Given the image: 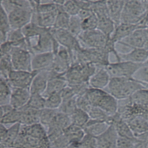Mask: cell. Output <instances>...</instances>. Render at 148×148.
<instances>
[{"label": "cell", "mask_w": 148, "mask_h": 148, "mask_svg": "<svg viewBox=\"0 0 148 148\" xmlns=\"http://www.w3.org/2000/svg\"><path fill=\"white\" fill-rule=\"evenodd\" d=\"M142 83L132 77H112L108 92L117 100L127 99L138 90L146 88Z\"/></svg>", "instance_id": "obj_1"}, {"label": "cell", "mask_w": 148, "mask_h": 148, "mask_svg": "<svg viewBox=\"0 0 148 148\" xmlns=\"http://www.w3.org/2000/svg\"><path fill=\"white\" fill-rule=\"evenodd\" d=\"M84 95L92 106L98 107L111 116L117 112L118 100L108 91L102 89L90 88L86 90Z\"/></svg>", "instance_id": "obj_2"}, {"label": "cell", "mask_w": 148, "mask_h": 148, "mask_svg": "<svg viewBox=\"0 0 148 148\" xmlns=\"http://www.w3.org/2000/svg\"><path fill=\"white\" fill-rule=\"evenodd\" d=\"M148 10L147 2L141 0H125L121 22L138 24Z\"/></svg>", "instance_id": "obj_3"}, {"label": "cell", "mask_w": 148, "mask_h": 148, "mask_svg": "<svg viewBox=\"0 0 148 148\" xmlns=\"http://www.w3.org/2000/svg\"><path fill=\"white\" fill-rule=\"evenodd\" d=\"M30 51L32 54L56 52L60 45L54 39L50 29H46L39 35L27 39Z\"/></svg>", "instance_id": "obj_4"}, {"label": "cell", "mask_w": 148, "mask_h": 148, "mask_svg": "<svg viewBox=\"0 0 148 148\" xmlns=\"http://www.w3.org/2000/svg\"><path fill=\"white\" fill-rule=\"evenodd\" d=\"M110 38L97 28L83 31L77 37L82 47L88 49H105Z\"/></svg>", "instance_id": "obj_5"}, {"label": "cell", "mask_w": 148, "mask_h": 148, "mask_svg": "<svg viewBox=\"0 0 148 148\" xmlns=\"http://www.w3.org/2000/svg\"><path fill=\"white\" fill-rule=\"evenodd\" d=\"M143 64H136L130 61H119L109 63L105 67L112 77H132L134 73Z\"/></svg>", "instance_id": "obj_6"}, {"label": "cell", "mask_w": 148, "mask_h": 148, "mask_svg": "<svg viewBox=\"0 0 148 148\" xmlns=\"http://www.w3.org/2000/svg\"><path fill=\"white\" fill-rule=\"evenodd\" d=\"M32 53L27 49L13 47L10 53L14 70L31 71Z\"/></svg>", "instance_id": "obj_7"}, {"label": "cell", "mask_w": 148, "mask_h": 148, "mask_svg": "<svg viewBox=\"0 0 148 148\" xmlns=\"http://www.w3.org/2000/svg\"><path fill=\"white\" fill-rule=\"evenodd\" d=\"M54 39L60 45L71 51H77L82 47L77 37L72 34L67 29H50Z\"/></svg>", "instance_id": "obj_8"}, {"label": "cell", "mask_w": 148, "mask_h": 148, "mask_svg": "<svg viewBox=\"0 0 148 148\" xmlns=\"http://www.w3.org/2000/svg\"><path fill=\"white\" fill-rule=\"evenodd\" d=\"M32 14V8H20L9 13L8 16L11 29H22L31 21Z\"/></svg>", "instance_id": "obj_9"}, {"label": "cell", "mask_w": 148, "mask_h": 148, "mask_svg": "<svg viewBox=\"0 0 148 148\" xmlns=\"http://www.w3.org/2000/svg\"><path fill=\"white\" fill-rule=\"evenodd\" d=\"M148 36V28L138 27L118 43L134 48H144Z\"/></svg>", "instance_id": "obj_10"}, {"label": "cell", "mask_w": 148, "mask_h": 148, "mask_svg": "<svg viewBox=\"0 0 148 148\" xmlns=\"http://www.w3.org/2000/svg\"><path fill=\"white\" fill-rule=\"evenodd\" d=\"M54 58L53 52L34 54L31 60V71L38 72L51 69Z\"/></svg>", "instance_id": "obj_11"}, {"label": "cell", "mask_w": 148, "mask_h": 148, "mask_svg": "<svg viewBox=\"0 0 148 148\" xmlns=\"http://www.w3.org/2000/svg\"><path fill=\"white\" fill-rule=\"evenodd\" d=\"M35 72L32 71L13 70L9 74L7 80L15 88H27L29 86Z\"/></svg>", "instance_id": "obj_12"}, {"label": "cell", "mask_w": 148, "mask_h": 148, "mask_svg": "<svg viewBox=\"0 0 148 148\" xmlns=\"http://www.w3.org/2000/svg\"><path fill=\"white\" fill-rule=\"evenodd\" d=\"M118 135L114 125L111 124L101 135L95 138L97 148H117Z\"/></svg>", "instance_id": "obj_13"}, {"label": "cell", "mask_w": 148, "mask_h": 148, "mask_svg": "<svg viewBox=\"0 0 148 148\" xmlns=\"http://www.w3.org/2000/svg\"><path fill=\"white\" fill-rule=\"evenodd\" d=\"M119 61H130L136 64H143L148 60V50L145 48H134L125 53H117Z\"/></svg>", "instance_id": "obj_14"}, {"label": "cell", "mask_w": 148, "mask_h": 148, "mask_svg": "<svg viewBox=\"0 0 148 148\" xmlns=\"http://www.w3.org/2000/svg\"><path fill=\"white\" fill-rule=\"evenodd\" d=\"M58 11L39 12L33 9L31 22L43 28L50 29L54 27L56 16Z\"/></svg>", "instance_id": "obj_15"}, {"label": "cell", "mask_w": 148, "mask_h": 148, "mask_svg": "<svg viewBox=\"0 0 148 148\" xmlns=\"http://www.w3.org/2000/svg\"><path fill=\"white\" fill-rule=\"evenodd\" d=\"M127 100L128 102L125 104L121 106L119 105L117 110V113L119 114L121 118L127 122L135 116H142L147 109L130 102L128 99H127Z\"/></svg>", "instance_id": "obj_16"}, {"label": "cell", "mask_w": 148, "mask_h": 148, "mask_svg": "<svg viewBox=\"0 0 148 148\" xmlns=\"http://www.w3.org/2000/svg\"><path fill=\"white\" fill-rule=\"evenodd\" d=\"M110 78L111 76L105 67L101 66L90 77L88 83L91 88L103 90L107 87Z\"/></svg>", "instance_id": "obj_17"}, {"label": "cell", "mask_w": 148, "mask_h": 148, "mask_svg": "<svg viewBox=\"0 0 148 148\" xmlns=\"http://www.w3.org/2000/svg\"><path fill=\"white\" fill-rule=\"evenodd\" d=\"M50 77V70L35 72L32 80L30 90L32 93H39L46 89Z\"/></svg>", "instance_id": "obj_18"}, {"label": "cell", "mask_w": 148, "mask_h": 148, "mask_svg": "<svg viewBox=\"0 0 148 148\" xmlns=\"http://www.w3.org/2000/svg\"><path fill=\"white\" fill-rule=\"evenodd\" d=\"M138 27L137 24L120 22L116 25L114 30L110 36V39L115 43H119L130 35Z\"/></svg>", "instance_id": "obj_19"}, {"label": "cell", "mask_w": 148, "mask_h": 148, "mask_svg": "<svg viewBox=\"0 0 148 148\" xmlns=\"http://www.w3.org/2000/svg\"><path fill=\"white\" fill-rule=\"evenodd\" d=\"M111 124L114 125L119 136L128 138H135L127 122L121 118L117 112L112 116Z\"/></svg>", "instance_id": "obj_20"}, {"label": "cell", "mask_w": 148, "mask_h": 148, "mask_svg": "<svg viewBox=\"0 0 148 148\" xmlns=\"http://www.w3.org/2000/svg\"><path fill=\"white\" fill-rule=\"evenodd\" d=\"M127 123L136 138L148 132V121L142 115L134 117Z\"/></svg>", "instance_id": "obj_21"}, {"label": "cell", "mask_w": 148, "mask_h": 148, "mask_svg": "<svg viewBox=\"0 0 148 148\" xmlns=\"http://www.w3.org/2000/svg\"><path fill=\"white\" fill-rule=\"evenodd\" d=\"M107 5L110 17L116 25L121 22V13L125 0H105Z\"/></svg>", "instance_id": "obj_22"}, {"label": "cell", "mask_w": 148, "mask_h": 148, "mask_svg": "<svg viewBox=\"0 0 148 148\" xmlns=\"http://www.w3.org/2000/svg\"><path fill=\"white\" fill-rule=\"evenodd\" d=\"M6 37L7 41L9 42L13 47L23 48L29 50L27 39L24 35L21 29H11L7 33Z\"/></svg>", "instance_id": "obj_23"}, {"label": "cell", "mask_w": 148, "mask_h": 148, "mask_svg": "<svg viewBox=\"0 0 148 148\" xmlns=\"http://www.w3.org/2000/svg\"><path fill=\"white\" fill-rule=\"evenodd\" d=\"M110 124L106 121L95 120H88L85 125V131L88 135L95 138L103 134Z\"/></svg>", "instance_id": "obj_24"}, {"label": "cell", "mask_w": 148, "mask_h": 148, "mask_svg": "<svg viewBox=\"0 0 148 148\" xmlns=\"http://www.w3.org/2000/svg\"><path fill=\"white\" fill-rule=\"evenodd\" d=\"M1 6L8 14L14 10L20 8H33L32 2L28 0H2Z\"/></svg>", "instance_id": "obj_25"}, {"label": "cell", "mask_w": 148, "mask_h": 148, "mask_svg": "<svg viewBox=\"0 0 148 148\" xmlns=\"http://www.w3.org/2000/svg\"><path fill=\"white\" fill-rule=\"evenodd\" d=\"M98 23L97 29L103 32L108 37H110L116 27V24L109 17V16H103L98 17Z\"/></svg>", "instance_id": "obj_26"}, {"label": "cell", "mask_w": 148, "mask_h": 148, "mask_svg": "<svg viewBox=\"0 0 148 148\" xmlns=\"http://www.w3.org/2000/svg\"><path fill=\"white\" fill-rule=\"evenodd\" d=\"M128 100L132 103L148 109V89L144 88L138 90Z\"/></svg>", "instance_id": "obj_27"}, {"label": "cell", "mask_w": 148, "mask_h": 148, "mask_svg": "<svg viewBox=\"0 0 148 148\" xmlns=\"http://www.w3.org/2000/svg\"><path fill=\"white\" fill-rule=\"evenodd\" d=\"M21 29L26 39H28L39 35L45 30L49 29L43 28L39 25L31 21Z\"/></svg>", "instance_id": "obj_28"}, {"label": "cell", "mask_w": 148, "mask_h": 148, "mask_svg": "<svg viewBox=\"0 0 148 148\" xmlns=\"http://www.w3.org/2000/svg\"><path fill=\"white\" fill-rule=\"evenodd\" d=\"M90 118L92 120L104 121L111 124L112 116L108 114L106 112L97 106H91V109L88 112Z\"/></svg>", "instance_id": "obj_29"}, {"label": "cell", "mask_w": 148, "mask_h": 148, "mask_svg": "<svg viewBox=\"0 0 148 148\" xmlns=\"http://www.w3.org/2000/svg\"><path fill=\"white\" fill-rule=\"evenodd\" d=\"M13 70L10 54L0 57V76L7 79Z\"/></svg>", "instance_id": "obj_30"}, {"label": "cell", "mask_w": 148, "mask_h": 148, "mask_svg": "<svg viewBox=\"0 0 148 148\" xmlns=\"http://www.w3.org/2000/svg\"><path fill=\"white\" fill-rule=\"evenodd\" d=\"M67 29L76 37L83 32L81 19L77 15L71 16Z\"/></svg>", "instance_id": "obj_31"}, {"label": "cell", "mask_w": 148, "mask_h": 148, "mask_svg": "<svg viewBox=\"0 0 148 148\" xmlns=\"http://www.w3.org/2000/svg\"><path fill=\"white\" fill-rule=\"evenodd\" d=\"M82 27L83 31H88L97 28L98 19L97 15L93 12L87 16L81 19Z\"/></svg>", "instance_id": "obj_32"}, {"label": "cell", "mask_w": 148, "mask_h": 148, "mask_svg": "<svg viewBox=\"0 0 148 148\" xmlns=\"http://www.w3.org/2000/svg\"><path fill=\"white\" fill-rule=\"evenodd\" d=\"M71 16L65 13L61 8L56 16L54 27L57 29H67Z\"/></svg>", "instance_id": "obj_33"}, {"label": "cell", "mask_w": 148, "mask_h": 148, "mask_svg": "<svg viewBox=\"0 0 148 148\" xmlns=\"http://www.w3.org/2000/svg\"><path fill=\"white\" fill-rule=\"evenodd\" d=\"M91 9L97 15V17L103 16H109L107 5L105 0H101L92 3Z\"/></svg>", "instance_id": "obj_34"}, {"label": "cell", "mask_w": 148, "mask_h": 148, "mask_svg": "<svg viewBox=\"0 0 148 148\" xmlns=\"http://www.w3.org/2000/svg\"><path fill=\"white\" fill-rule=\"evenodd\" d=\"M62 9L70 16H77L81 9L74 0H67L62 6Z\"/></svg>", "instance_id": "obj_35"}, {"label": "cell", "mask_w": 148, "mask_h": 148, "mask_svg": "<svg viewBox=\"0 0 148 148\" xmlns=\"http://www.w3.org/2000/svg\"><path fill=\"white\" fill-rule=\"evenodd\" d=\"M11 29L8 13L0 6V32L6 34Z\"/></svg>", "instance_id": "obj_36"}, {"label": "cell", "mask_w": 148, "mask_h": 148, "mask_svg": "<svg viewBox=\"0 0 148 148\" xmlns=\"http://www.w3.org/2000/svg\"><path fill=\"white\" fill-rule=\"evenodd\" d=\"M134 79L148 84V64L145 63L140 67L132 76Z\"/></svg>", "instance_id": "obj_37"}, {"label": "cell", "mask_w": 148, "mask_h": 148, "mask_svg": "<svg viewBox=\"0 0 148 148\" xmlns=\"http://www.w3.org/2000/svg\"><path fill=\"white\" fill-rule=\"evenodd\" d=\"M137 139L119 136L117 141V148H134Z\"/></svg>", "instance_id": "obj_38"}, {"label": "cell", "mask_w": 148, "mask_h": 148, "mask_svg": "<svg viewBox=\"0 0 148 148\" xmlns=\"http://www.w3.org/2000/svg\"><path fill=\"white\" fill-rule=\"evenodd\" d=\"M134 148H148V143L138 140Z\"/></svg>", "instance_id": "obj_39"}, {"label": "cell", "mask_w": 148, "mask_h": 148, "mask_svg": "<svg viewBox=\"0 0 148 148\" xmlns=\"http://www.w3.org/2000/svg\"><path fill=\"white\" fill-rule=\"evenodd\" d=\"M7 40L6 34L0 32V44L6 42Z\"/></svg>", "instance_id": "obj_40"}, {"label": "cell", "mask_w": 148, "mask_h": 148, "mask_svg": "<svg viewBox=\"0 0 148 148\" xmlns=\"http://www.w3.org/2000/svg\"><path fill=\"white\" fill-rule=\"evenodd\" d=\"M31 2H32V5H33V8L34 6H35L37 5H39L40 3V0H30Z\"/></svg>", "instance_id": "obj_41"}, {"label": "cell", "mask_w": 148, "mask_h": 148, "mask_svg": "<svg viewBox=\"0 0 148 148\" xmlns=\"http://www.w3.org/2000/svg\"><path fill=\"white\" fill-rule=\"evenodd\" d=\"M147 121H148V109L145 111V112L142 115Z\"/></svg>", "instance_id": "obj_42"}, {"label": "cell", "mask_w": 148, "mask_h": 148, "mask_svg": "<svg viewBox=\"0 0 148 148\" xmlns=\"http://www.w3.org/2000/svg\"><path fill=\"white\" fill-rule=\"evenodd\" d=\"M145 49H146V50H148V36H147V42H146V43L145 45V46L144 47Z\"/></svg>", "instance_id": "obj_43"}, {"label": "cell", "mask_w": 148, "mask_h": 148, "mask_svg": "<svg viewBox=\"0 0 148 148\" xmlns=\"http://www.w3.org/2000/svg\"><path fill=\"white\" fill-rule=\"evenodd\" d=\"M87 1H88L89 2H90L91 3H93V2H97V1H99L101 0H87Z\"/></svg>", "instance_id": "obj_44"}, {"label": "cell", "mask_w": 148, "mask_h": 148, "mask_svg": "<svg viewBox=\"0 0 148 148\" xmlns=\"http://www.w3.org/2000/svg\"><path fill=\"white\" fill-rule=\"evenodd\" d=\"M1 2H2V0H0V6H1Z\"/></svg>", "instance_id": "obj_45"}, {"label": "cell", "mask_w": 148, "mask_h": 148, "mask_svg": "<svg viewBox=\"0 0 148 148\" xmlns=\"http://www.w3.org/2000/svg\"><path fill=\"white\" fill-rule=\"evenodd\" d=\"M146 64H148V60H147V62H146Z\"/></svg>", "instance_id": "obj_46"}, {"label": "cell", "mask_w": 148, "mask_h": 148, "mask_svg": "<svg viewBox=\"0 0 148 148\" xmlns=\"http://www.w3.org/2000/svg\"><path fill=\"white\" fill-rule=\"evenodd\" d=\"M28 1H30V0H28Z\"/></svg>", "instance_id": "obj_47"}]
</instances>
